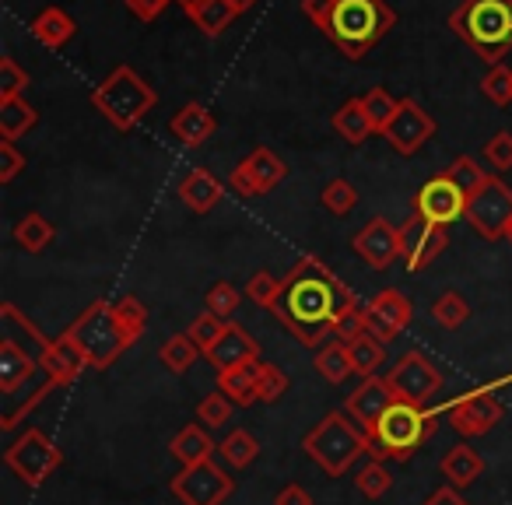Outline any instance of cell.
Returning a JSON list of instances; mask_svg holds the SVG:
<instances>
[{"label": "cell", "instance_id": "484cf974", "mask_svg": "<svg viewBox=\"0 0 512 505\" xmlns=\"http://www.w3.org/2000/svg\"><path fill=\"white\" fill-rule=\"evenodd\" d=\"M260 369H264V362L256 358V362L239 365V369L218 372V390L225 393V397L232 400L235 407H253L256 400H260V393H256V383H260Z\"/></svg>", "mask_w": 512, "mask_h": 505}, {"label": "cell", "instance_id": "603a6c76", "mask_svg": "<svg viewBox=\"0 0 512 505\" xmlns=\"http://www.w3.org/2000/svg\"><path fill=\"white\" fill-rule=\"evenodd\" d=\"M179 200H183L186 207H190L193 214H207L214 204L221 200V193H225V186L218 183V176L207 169H193L183 176V183H179Z\"/></svg>", "mask_w": 512, "mask_h": 505}, {"label": "cell", "instance_id": "c3c4849f", "mask_svg": "<svg viewBox=\"0 0 512 505\" xmlns=\"http://www.w3.org/2000/svg\"><path fill=\"white\" fill-rule=\"evenodd\" d=\"M29 74L18 67L15 57L0 60V99H22V92L29 88Z\"/></svg>", "mask_w": 512, "mask_h": 505}, {"label": "cell", "instance_id": "83f0119b", "mask_svg": "<svg viewBox=\"0 0 512 505\" xmlns=\"http://www.w3.org/2000/svg\"><path fill=\"white\" fill-rule=\"evenodd\" d=\"M183 11L204 36H221L235 22V15H239L232 0H197V4H190Z\"/></svg>", "mask_w": 512, "mask_h": 505}, {"label": "cell", "instance_id": "60d3db41", "mask_svg": "<svg viewBox=\"0 0 512 505\" xmlns=\"http://www.w3.org/2000/svg\"><path fill=\"white\" fill-rule=\"evenodd\" d=\"M446 172H449V179H453V183L467 193V200L474 197V193L481 190V186L488 183V176H491V172L481 169V165H477V158H470V155H460Z\"/></svg>", "mask_w": 512, "mask_h": 505}, {"label": "cell", "instance_id": "680465c9", "mask_svg": "<svg viewBox=\"0 0 512 505\" xmlns=\"http://www.w3.org/2000/svg\"><path fill=\"white\" fill-rule=\"evenodd\" d=\"M179 4H183V8H190V4H197V0H179Z\"/></svg>", "mask_w": 512, "mask_h": 505}, {"label": "cell", "instance_id": "ac0fdd59", "mask_svg": "<svg viewBox=\"0 0 512 505\" xmlns=\"http://www.w3.org/2000/svg\"><path fill=\"white\" fill-rule=\"evenodd\" d=\"M351 249L358 253L365 267L372 271H390L397 260H404V249H400V228L390 225L386 218H372L362 232L351 239Z\"/></svg>", "mask_w": 512, "mask_h": 505}, {"label": "cell", "instance_id": "5bb4252c", "mask_svg": "<svg viewBox=\"0 0 512 505\" xmlns=\"http://www.w3.org/2000/svg\"><path fill=\"white\" fill-rule=\"evenodd\" d=\"M285 176H288V165L281 162L271 148H256L253 155H246L232 169L228 186H232L235 193H242V197H264V193H271Z\"/></svg>", "mask_w": 512, "mask_h": 505}, {"label": "cell", "instance_id": "f35d334b", "mask_svg": "<svg viewBox=\"0 0 512 505\" xmlns=\"http://www.w3.org/2000/svg\"><path fill=\"white\" fill-rule=\"evenodd\" d=\"M432 316H435V323H439L442 330H460L463 323L470 320V302L463 299L460 292H446V295H439V299H435Z\"/></svg>", "mask_w": 512, "mask_h": 505}, {"label": "cell", "instance_id": "ffe728a7", "mask_svg": "<svg viewBox=\"0 0 512 505\" xmlns=\"http://www.w3.org/2000/svg\"><path fill=\"white\" fill-rule=\"evenodd\" d=\"M256 358H260V344H256L253 337H249V330L239 327V323H228L225 334L218 337V344L207 351V362L218 372L239 369V365H249V362H256Z\"/></svg>", "mask_w": 512, "mask_h": 505}, {"label": "cell", "instance_id": "9c48e42d", "mask_svg": "<svg viewBox=\"0 0 512 505\" xmlns=\"http://www.w3.org/2000/svg\"><path fill=\"white\" fill-rule=\"evenodd\" d=\"M386 383H390L393 397L404 400L414 407H428L435 400V393L442 390V372L428 362L421 351H407L386 372Z\"/></svg>", "mask_w": 512, "mask_h": 505}, {"label": "cell", "instance_id": "1f68e13d", "mask_svg": "<svg viewBox=\"0 0 512 505\" xmlns=\"http://www.w3.org/2000/svg\"><path fill=\"white\" fill-rule=\"evenodd\" d=\"M53 235H57V228H53L39 211H29L15 225V242L25 249V253H43V249L53 242Z\"/></svg>", "mask_w": 512, "mask_h": 505}, {"label": "cell", "instance_id": "816d5d0a", "mask_svg": "<svg viewBox=\"0 0 512 505\" xmlns=\"http://www.w3.org/2000/svg\"><path fill=\"white\" fill-rule=\"evenodd\" d=\"M25 169V155L15 148V141H0V183H11Z\"/></svg>", "mask_w": 512, "mask_h": 505}, {"label": "cell", "instance_id": "d4e9b609", "mask_svg": "<svg viewBox=\"0 0 512 505\" xmlns=\"http://www.w3.org/2000/svg\"><path fill=\"white\" fill-rule=\"evenodd\" d=\"M169 130L186 144V148H200V144L218 130V123H214V116L207 113V106H200V102H186V106L172 116Z\"/></svg>", "mask_w": 512, "mask_h": 505}, {"label": "cell", "instance_id": "8d00e7d4", "mask_svg": "<svg viewBox=\"0 0 512 505\" xmlns=\"http://www.w3.org/2000/svg\"><path fill=\"white\" fill-rule=\"evenodd\" d=\"M362 106H365V113H369L376 134H383V130L393 123V116L400 113V99H393L386 88H369V92L362 95Z\"/></svg>", "mask_w": 512, "mask_h": 505}, {"label": "cell", "instance_id": "9a60e30c", "mask_svg": "<svg viewBox=\"0 0 512 505\" xmlns=\"http://www.w3.org/2000/svg\"><path fill=\"white\" fill-rule=\"evenodd\" d=\"M411 320H414L411 299H407L404 292H397V288H383V292L372 295V302L365 306V327L383 344L397 341V337L411 327Z\"/></svg>", "mask_w": 512, "mask_h": 505}, {"label": "cell", "instance_id": "44dd1931", "mask_svg": "<svg viewBox=\"0 0 512 505\" xmlns=\"http://www.w3.org/2000/svg\"><path fill=\"white\" fill-rule=\"evenodd\" d=\"M39 372L43 369H39V362L29 351H22L15 341L0 337V397H11V393L25 390Z\"/></svg>", "mask_w": 512, "mask_h": 505}, {"label": "cell", "instance_id": "8992f818", "mask_svg": "<svg viewBox=\"0 0 512 505\" xmlns=\"http://www.w3.org/2000/svg\"><path fill=\"white\" fill-rule=\"evenodd\" d=\"M155 102H158L155 88L127 64H120L102 85L92 88V106L99 109L116 130H123V134L134 130L137 123L155 109Z\"/></svg>", "mask_w": 512, "mask_h": 505}, {"label": "cell", "instance_id": "681fc988", "mask_svg": "<svg viewBox=\"0 0 512 505\" xmlns=\"http://www.w3.org/2000/svg\"><path fill=\"white\" fill-rule=\"evenodd\" d=\"M484 158H488L491 169L509 172L512 169V130H502V134L491 137L488 148H484Z\"/></svg>", "mask_w": 512, "mask_h": 505}, {"label": "cell", "instance_id": "b9f144b4", "mask_svg": "<svg viewBox=\"0 0 512 505\" xmlns=\"http://www.w3.org/2000/svg\"><path fill=\"white\" fill-rule=\"evenodd\" d=\"M281 295V278H274L271 271H256L253 278L246 281V299L260 309H274Z\"/></svg>", "mask_w": 512, "mask_h": 505}, {"label": "cell", "instance_id": "6f0895ef", "mask_svg": "<svg viewBox=\"0 0 512 505\" xmlns=\"http://www.w3.org/2000/svg\"><path fill=\"white\" fill-rule=\"evenodd\" d=\"M232 4H235V11H239V15H242V11H249V8H253L256 0H232Z\"/></svg>", "mask_w": 512, "mask_h": 505}, {"label": "cell", "instance_id": "f1b7e54d", "mask_svg": "<svg viewBox=\"0 0 512 505\" xmlns=\"http://www.w3.org/2000/svg\"><path fill=\"white\" fill-rule=\"evenodd\" d=\"M330 123H334L337 137H341V141H348V144H365L372 134H376V127H372V120H369V113H365L362 99H348L341 109H337Z\"/></svg>", "mask_w": 512, "mask_h": 505}, {"label": "cell", "instance_id": "7402d4cb", "mask_svg": "<svg viewBox=\"0 0 512 505\" xmlns=\"http://www.w3.org/2000/svg\"><path fill=\"white\" fill-rule=\"evenodd\" d=\"M29 32L43 50H64V46L74 39V32H78V22H74L64 8H43L36 18H32Z\"/></svg>", "mask_w": 512, "mask_h": 505}, {"label": "cell", "instance_id": "11a10c76", "mask_svg": "<svg viewBox=\"0 0 512 505\" xmlns=\"http://www.w3.org/2000/svg\"><path fill=\"white\" fill-rule=\"evenodd\" d=\"M274 505H313V495H309L302 484H285V488L274 495Z\"/></svg>", "mask_w": 512, "mask_h": 505}, {"label": "cell", "instance_id": "7dc6e473", "mask_svg": "<svg viewBox=\"0 0 512 505\" xmlns=\"http://www.w3.org/2000/svg\"><path fill=\"white\" fill-rule=\"evenodd\" d=\"M225 327H228V323H225V320H218V316H211V313H200L197 320L190 323V330H186V334H190L193 341H197V348L207 355V351H211L214 344H218V337L225 334Z\"/></svg>", "mask_w": 512, "mask_h": 505}, {"label": "cell", "instance_id": "ee69618b", "mask_svg": "<svg viewBox=\"0 0 512 505\" xmlns=\"http://www.w3.org/2000/svg\"><path fill=\"white\" fill-rule=\"evenodd\" d=\"M239 288L235 285H228V281H218V285L207 292V299H204V313H211V316H218V320H225L228 323V316L239 309Z\"/></svg>", "mask_w": 512, "mask_h": 505}, {"label": "cell", "instance_id": "4dcf8cb0", "mask_svg": "<svg viewBox=\"0 0 512 505\" xmlns=\"http://www.w3.org/2000/svg\"><path fill=\"white\" fill-rule=\"evenodd\" d=\"M316 369H320V376L327 379V383H334V386L348 383V379L355 376V369H351L348 344H341V341L323 344V348L316 351Z\"/></svg>", "mask_w": 512, "mask_h": 505}, {"label": "cell", "instance_id": "3957f363", "mask_svg": "<svg viewBox=\"0 0 512 505\" xmlns=\"http://www.w3.org/2000/svg\"><path fill=\"white\" fill-rule=\"evenodd\" d=\"M397 25V11L386 0H337L323 36L348 60H362Z\"/></svg>", "mask_w": 512, "mask_h": 505}, {"label": "cell", "instance_id": "5b68a950", "mask_svg": "<svg viewBox=\"0 0 512 505\" xmlns=\"http://www.w3.org/2000/svg\"><path fill=\"white\" fill-rule=\"evenodd\" d=\"M302 449H306L309 460L320 463L323 474L341 477L355 467L358 456L369 453V432L358 428L348 411H330L320 425L306 432Z\"/></svg>", "mask_w": 512, "mask_h": 505}, {"label": "cell", "instance_id": "91938a15", "mask_svg": "<svg viewBox=\"0 0 512 505\" xmlns=\"http://www.w3.org/2000/svg\"><path fill=\"white\" fill-rule=\"evenodd\" d=\"M505 239H509V242H512V225H509V235H505Z\"/></svg>", "mask_w": 512, "mask_h": 505}, {"label": "cell", "instance_id": "bcb514c9", "mask_svg": "<svg viewBox=\"0 0 512 505\" xmlns=\"http://www.w3.org/2000/svg\"><path fill=\"white\" fill-rule=\"evenodd\" d=\"M481 92L488 95L495 106H509L512 102V67H505V64L491 67L481 81Z\"/></svg>", "mask_w": 512, "mask_h": 505}, {"label": "cell", "instance_id": "d6a6232c", "mask_svg": "<svg viewBox=\"0 0 512 505\" xmlns=\"http://www.w3.org/2000/svg\"><path fill=\"white\" fill-rule=\"evenodd\" d=\"M197 355H204V351L197 348V341H193L190 334L169 337V341L158 348V358H162V365L172 372V376H183V372H190V365L197 362Z\"/></svg>", "mask_w": 512, "mask_h": 505}, {"label": "cell", "instance_id": "277c9868", "mask_svg": "<svg viewBox=\"0 0 512 505\" xmlns=\"http://www.w3.org/2000/svg\"><path fill=\"white\" fill-rule=\"evenodd\" d=\"M439 414L442 411H435V407H414L404 404V400H393V407L379 418V425L369 435V460H411L432 439Z\"/></svg>", "mask_w": 512, "mask_h": 505}, {"label": "cell", "instance_id": "7c38bea8", "mask_svg": "<svg viewBox=\"0 0 512 505\" xmlns=\"http://www.w3.org/2000/svg\"><path fill=\"white\" fill-rule=\"evenodd\" d=\"M169 488L183 505H225L228 495L235 491V481L225 474V467H218L214 460H204L179 470Z\"/></svg>", "mask_w": 512, "mask_h": 505}, {"label": "cell", "instance_id": "74e56055", "mask_svg": "<svg viewBox=\"0 0 512 505\" xmlns=\"http://www.w3.org/2000/svg\"><path fill=\"white\" fill-rule=\"evenodd\" d=\"M320 204L327 207L334 218H348L351 211L358 207V190L348 183V179H330L327 186H323V193H320Z\"/></svg>", "mask_w": 512, "mask_h": 505}, {"label": "cell", "instance_id": "db71d44e", "mask_svg": "<svg viewBox=\"0 0 512 505\" xmlns=\"http://www.w3.org/2000/svg\"><path fill=\"white\" fill-rule=\"evenodd\" d=\"M169 4H172V0H127L130 15L141 18V22H155V18L162 15Z\"/></svg>", "mask_w": 512, "mask_h": 505}, {"label": "cell", "instance_id": "8fae6325", "mask_svg": "<svg viewBox=\"0 0 512 505\" xmlns=\"http://www.w3.org/2000/svg\"><path fill=\"white\" fill-rule=\"evenodd\" d=\"M509 383H512V376L498 379V383H491V386H481V390H470V393H463V397H456L449 407H442V411L449 414V425H453L463 439L488 435L491 428L502 421V404L491 397V390H498V386H509Z\"/></svg>", "mask_w": 512, "mask_h": 505}, {"label": "cell", "instance_id": "6da1fadb", "mask_svg": "<svg viewBox=\"0 0 512 505\" xmlns=\"http://www.w3.org/2000/svg\"><path fill=\"white\" fill-rule=\"evenodd\" d=\"M351 309H358L355 292L323 260L302 257L281 278V295L271 313L281 320V327L292 330L302 348L320 351L334 341V327Z\"/></svg>", "mask_w": 512, "mask_h": 505}, {"label": "cell", "instance_id": "f546056e", "mask_svg": "<svg viewBox=\"0 0 512 505\" xmlns=\"http://www.w3.org/2000/svg\"><path fill=\"white\" fill-rule=\"evenodd\" d=\"M39 123V113L25 99H0V141H18Z\"/></svg>", "mask_w": 512, "mask_h": 505}, {"label": "cell", "instance_id": "4316f807", "mask_svg": "<svg viewBox=\"0 0 512 505\" xmlns=\"http://www.w3.org/2000/svg\"><path fill=\"white\" fill-rule=\"evenodd\" d=\"M169 449H172V456H176V460L183 463V467L204 463V460H211V456L218 453V446H214V439L207 435L204 425H186V428H179V432L172 435Z\"/></svg>", "mask_w": 512, "mask_h": 505}, {"label": "cell", "instance_id": "ab89813d", "mask_svg": "<svg viewBox=\"0 0 512 505\" xmlns=\"http://www.w3.org/2000/svg\"><path fill=\"white\" fill-rule=\"evenodd\" d=\"M113 313H116V320H120V327L127 330L130 341H137V337L148 330V306H144L137 295H123V299H116Z\"/></svg>", "mask_w": 512, "mask_h": 505}, {"label": "cell", "instance_id": "2e32d148", "mask_svg": "<svg viewBox=\"0 0 512 505\" xmlns=\"http://www.w3.org/2000/svg\"><path fill=\"white\" fill-rule=\"evenodd\" d=\"M449 246V228L432 225V221L414 214L407 225H400V249H404V267L411 274L432 267L442 257V249Z\"/></svg>", "mask_w": 512, "mask_h": 505}, {"label": "cell", "instance_id": "d6986e66", "mask_svg": "<svg viewBox=\"0 0 512 505\" xmlns=\"http://www.w3.org/2000/svg\"><path fill=\"white\" fill-rule=\"evenodd\" d=\"M393 400H397V397H393L386 376H369V379H362V386H358V390H351L344 411L351 414V421H355L358 428H365V432L372 435V428H376L379 418L390 411Z\"/></svg>", "mask_w": 512, "mask_h": 505}, {"label": "cell", "instance_id": "f5cc1de1", "mask_svg": "<svg viewBox=\"0 0 512 505\" xmlns=\"http://www.w3.org/2000/svg\"><path fill=\"white\" fill-rule=\"evenodd\" d=\"M334 4L337 0H302V15H306L316 29H323V25L330 22V15H334Z\"/></svg>", "mask_w": 512, "mask_h": 505}, {"label": "cell", "instance_id": "30bf717a", "mask_svg": "<svg viewBox=\"0 0 512 505\" xmlns=\"http://www.w3.org/2000/svg\"><path fill=\"white\" fill-rule=\"evenodd\" d=\"M467 225L474 228L481 239L495 242L502 235H509L512 225V190L505 186V179L488 176V183L467 200Z\"/></svg>", "mask_w": 512, "mask_h": 505}, {"label": "cell", "instance_id": "d590c367", "mask_svg": "<svg viewBox=\"0 0 512 505\" xmlns=\"http://www.w3.org/2000/svg\"><path fill=\"white\" fill-rule=\"evenodd\" d=\"M355 488H358V495L376 502V498H383L386 491L393 488V474L386 470L383 460H365L362 467L355 470Z\"/></svg>", "mask_w": 512, "mask_h": 505}, {"label": "cell", "instance_id": "e0dca14e", "mask_svg": "<svg viewBox=\"0 0 512 505\" xmlns=\"http://www.w3.org/2000/svg\"><path fill=\"white\" fill-rule=\"evenodd\" d=\"M383 137L397 155H414V151H421L435 137V120L421 102L400 99V113L383 130Z\"/></svg>", "mask_w": 512, "mask_h": 505}, {"label": "cell", "instance_id": "7bdbcfd3", "mask_svg": "<svg viewBox=\"0 0 512 505\" xmlns=\"http://www.w3.org/2000/svg\"><path fill=\"white\" fill-rule=\"evenodd\" d=\"M232 400L225 397V393H207L204 400L197 404V421L204 428H225V421H232Z\"/></svg>", "mask_w": 512, "mask_h": 505}, {"label": "cell", "instance_id": "e575fe53", "mask_svg": "<svg viewBox=\"0 0 512 505\" xmlns=\"http://www.w3.org/2000/svg\"><path fill=\"white\" fill-rule=\"evenodd\" d=\"M348 355H351V369H355V376L369 379L379 372V365L386 362V344L376 341L372 334L358 337V341L348 344Z\"/></svg>", "mask_w": 512, "mask_h": 505}, {"label": "cell", "instance_id": "7a4b0ae2", "mask_svg": "<svg viewBox=\"0 0 512 505\" xmlns=\"http://www.w3.org/2000/svg\"><path fill=\"white\" fill-rule=\"evenodd\" d=\"M449 29L484 64L498 67L512 50V0H463L449 15Z\"/></svg>", "mask_w": 512, "mask_h": 505}, {"label": "cell", "instance_id": "f907efd6", "mask_svg": "<svg viewBox=\"0 0 512 505\" xmlns=\"http://www.w3.org/2000/svg\"><path fill=\"white\" fill-rule=\"evenodd\" d=\"M365 334H369V327H365V309L362 306L351 309V313L334 327V341H341V344H351V341H358V337H365Z\"/></svg>", "mask_w": 512, "mask_h": 505}, {"label": "cell", "instance_id": "ba28073f", "mask_svg": "<svg viewBox=\"0 0 512 505\" xmlns=\"http://www.w3.org/2000/svg\"><path fill=\"white\" fill-rule=\"evenodd\" d=\"M4 463H8L29 488H39L46 477H53L60 470L64 453H60L57 442H53L43 428H29V432H22L4 449Z\"/></svg>", "mask_w": 512, "mask_h": 505}, {"label": "cell", "instance_id": "836d02e7", "mask_svg": "<svg viewBox=\"0 0 512 505\" xmlns=\"http://www.w3.org/2000/svg\"><path fill=\"white\" fill-rule=\"evenodd\" d=\"M218 453L225 456L228 467L242 470L260 456V439H256L253 432H246V428H232V432L225 435V442L218 446Z\"/></svg>", "mask_w": 512, "mask_h": 505}, {"label": "cell", "instance_id": "52a82bcc", "mask_svg": "<svg viewBox=\"0 0 512 505\" xmlns=\"http://www.w3.org/2000/svg\"><path fill=\"white\" fill-rule=\"evenodd\" d=\"M64 334L78 344V351L88 358V365L99 369V372L109 369V365H113L116 358L134 344L127 337V330L120 327V320H116L113 302L109 299H95L92 306H88L85 313H81L78 320L64 330Z\"/></svg>", "mask_w": 512, "mask_h": 505}, {"label": "cell", "instance_id": "cb8c5ba5", "mask_svg": "<svg viewBox=\"0 0 512 505\" xmlns=\"http://www.w3.org/2000/svg\"><path fill=\"white\" fill-rule=\"evenodd\" d=\"M439 470H442V477H446V484H453V488H467V484H474L477 477L484 474V460L474 446L460 442V446H453V449L442 453Z\"/></svg>", "mask_w": 512, "mask_h": 505}, {"label": "cell", "instance_id": "9f6ffc18", "mask_svg": "<svg viewBox=\"0 0 512 505\" xmlns=\"http://www.w3.org/2000/svg\"><path fill=\"white\" fill-rule=\"evenodd\" d=\"M425 505H470V502L460 495V488H453V484H442V488H435L432 495L425 498Z\"/></svg>", "mask_w": 512, "mask_h": 505}, {"label": "cell", "instance_id": "f6af8a7d", "mask_svg": "<svg viewBox=\"0 0 512 505\" xmlns=\"http://www.w3.org/2000/svg\"><path fill=\"white\" fill-rule=\"evenodd\" d=\"M288 386H292V379H288L285 372L278 369V365L264 362V369H260V383H256L260 404H278V400L288 393Z\"/></svg>", "mask_w": 512, "mask_h": 505}, {"label": "cell", "instance_id": "4fadbf2b", "mask_svg": "<svg viewBox=\"0 0 512 505\" xmlns=\"http://www.w3.org/2000/svg\"><path fill=\"white\" fill-rule=\"evenodd\" d=\"M414 214L432 225H456L460 218H467V193L449 179V172H439V176L425 179L421 190L414 193Z\"/></svg>", "mask_w": 512, "mask_h": 505}]
</instances>
